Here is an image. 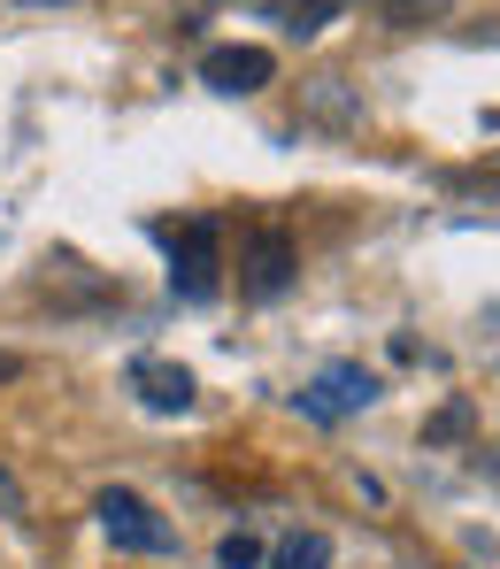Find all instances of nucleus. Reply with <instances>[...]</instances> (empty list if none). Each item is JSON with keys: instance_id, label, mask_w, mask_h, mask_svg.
<instances>
[{"instance_id": "obj_1", "label": "nucleus", "mask_w": 500, "mask_h": 569, "mask_svg": "<svg viewBox=\"0 0 500 569\" xmlns=\"http://www.w3.org/2000/svg\"><path fill=\"white\" fill-rule=\"evenodd\" d=\"M162 239H170V284L186 300H208L216 292V270H223V223L216 216H186L178 231L162 223Z\"/></svg>"}, {"instance_id": "obj_2", "label": "nucleus", "mask_w": 500, "mask_h": 569, "mask_svg": "<svg viewBox=\"0 0 500 569\" xmlns=\"http://www.w3.org/2000/svg\"><path fill=\"white\" fill-rule=\"evenodd\" d=\"M93 516H100V531H108L123 555H170V547H178V531H170L131 485H108V492L93 500Z\"/></svg>"}, {"instance_id": "obj_3", "label": "nucleus", "mask_w": 500, "mask_h": 569, "mask_svg": "<svg viewBox=\"0 0 500 569\" xmlns=\"http://www.w3.org/2000/svg\"><path fill=\"white\" fill-rule=\"evenodd\" d=\"M370 400H378V378H370L362 362H331V370H316V378L300 385V416H316V423L362 416Z\"/></svg>"}, {"instance_id": "obj_4", "label": "nucleus", "mask_w": 500, "mask_h": 569, "mask_svg": "<svg viewBox=\"0 0 500 569\" xmlns=\"http://www.w3.org/2000/svg\"><path fill=\"white\" fill-rule=\"evenodd\" d=\"M293 270H300V247L286 231H254V239L239 247V292H247V300H278V292L293 284Z\"/></svg>"}, {"instance_id": "obj_5", "label": "nucleus", "mask_w": 500, "mask_h": 569, "mask_svg": "<svg viewBox=\"0 0 500 569\" xmlns=\"http://www.w3.org/2000/svg\"><path fill=\"white\" fill-rule=\"evenodd\" d=\"M278 78V54L270 47H208L200 54V86L208 93H262Z\"/></svg>"}, {"instance_id": "obj_6", "label": "nucleus", "mask_w": 500, "mask_h": 569, "mask_svg": "<svg viewBox=\"0 0 500 569\" xmlns=\"http://www.w3.org/2000/svg\"><path fill=\"white\" fill-rule=\"evenodd\" d=\"M131 392H139L154 416H186V408H193V370H178V362H162V355H139V362H131Z\"/></svg>"}, {"instance_id": "obj_7", "label": "nucleus", "mask_w": 500, "mask_h": 569, "mask_svg": "<svg viewBox=\"0 0 500 569\" xmlns=\"http://www.w3.org/2000/svg\"><path fill=\"white\" fill-rule=\"evenodd\" d=\"M331 16H339V0H278V8H270V23L293 31V39H316Z\"/></svg>"}, {"instance_id": "obj_8", "label": "nucleus", "mask_w": 500, "mask_h": 569, "mask_svg": "<svg viewBox=\"0 0 500 569\" xmlns=\"http://www.w3.org/2000/svg\"><path fill=\"white\" fill-rule=\"evenodd\" d=\"M270 569H331V539L323 531H293V539H278Z\"/></svg>"}, {"instance_id": "obj_9", "label": "nucleus", "mask_w": 500, "mask_h": 569, "mask_svg": "<svg viewBox=\"0 0 500 569\" xmlns=\"http://www.w3.org/2000/svg\"><path fill=\"white\" fill-rule=\"evenodd\" d=\"M216 562H223V569H254V562H262V547H254L247 531H231V539L216 547Z\"/></svg>"}, {"instance_id": "obj_10", "label": "nucleus", "mask_w": 500, "mask_h": 569, "mask_svg": "<svg viewBox=\"0 0 500 569\" xmlns=\"http://www.w3.org/2000/svg\"><path fill=\"white\" fill-rule=\"evenodd\" d=\"M393 23H416V16H439V8H454V0H378Z\"/></svg>"}, {"instance_id": "obj_11", "label": "nucleus", "mask_w": 500, "mask_h": 569, "mask_svg": "<svg viewBox=\"0 0 500 569\" xmlns=\"http://www.w3.org/2000/svg\"><path fill=\"white\" fill-rule=\"evenodd\" d=\"M0 508H8V516H23V485H16L8 470H0Z\"/></svg>"}, {"instance_id": "obj_12", "label": "nucleus", "mask_w": 500, "mask_h": 569, "mask_svg": "<svg viewBox=\"0 0 500 569\" xmlns=\"http://www.w3.org/2000/svg\"><path fill=\"white\" fill-rule=\"evenodd\" d=\"M470 186H486V192H500V154H493V162H478V178H470Z\"/></svg>"}, {"instance_id": "obj_13", "label": "nucleus", "mask_w": 500, "mask_h": 569, "mask_svg": "<svg viewBox=\"0 0 500 569\" xmlns=\"http://www.w3.org/2000/svg\"><path fill=\"white\" fill-rule=\"evenodd\" d=\"M16 370H23V362H16V355H0V385H16Z\"/></svg>"}, {"instance_id": "obj_14", "label": "nucleus", "mask_w": 500, "mask_h": 569, "mask_svg": "<svg viewBox=\"0 0 500 569\" xmlns=\"http://www.w3.org/2000/svg\"><path fill=\"white\" fill-rule=\"evenodd\" d=\"M339 8H347V0H339Z\"/></svg>"}]
</instances>
